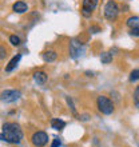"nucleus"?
<instances>
[{
    "label": "nucleus",
    "instance_id": "7",
    "mask_svg": "<svg viewBox=\"0 0 139 147\" xmlns=\"http://www.w3.org/2000/svg\"><path fill=\"white\" fill-rule=\"evenodd\" d=\"M80 47H82V43H79L75 39L70 43V55H71V58L75 59L80 55Z\"/></svg>",
    "mask_w": 139,
    "mask_h": 147
},
{
    "label": "nucleus",
    "instance_id": "14",
    "mask_svg": "<svg viewBox=\"0 0 139 147\" xmlns=\"http://www.w3.org/2000/svg\"><path fill=\"white\" fill-rule=\"evenodd\" d=\"M101 62L103 64H110L112 62V55L110 52H102L101 54Z\"/></svg>",
    "mask_w": 139,
    "mask_h": 147
},
{
    "label": "nucleus",
    "instance_id": "21",
    "mask_svg": "<svg viewBox=\"0 0 139 147\" xmlns=\"http://www.w3.org/2000/svg\"><path fill=\"white\" fill-rule=\"evenodd\" d=\"M60 146H62V140L59 139V138H54L51 147H60Z\"/></svg>",
    "mask_w": 139,
    "mask_h": 147
},
{
    "label": "nucleus",
    "instance_id": "10",
    "mask_svg": "<svg viewBox=\"0 0 139 147\" xmlns=\"http://www.w3.org/2000/svg\"><path fill=\"white\" fill-rule=\"evenodd\" d=\"M42 58L43 60L46 63H52L58 59V52L55 50H48V51H44L42 54Z\"/></svg>",
    "mask_w": 139,
    "mask_h": 147
},
{
    "label": "nucleus",
    "instance_id": "8",
    "mask_svg": "<svg viewBox=\"0 0 139 147\" xmlns=\"http://www.w3.org/2000/svg\"><path fill=\"white\" fill-rule=\"evenodd\" d=\"M12 11L15 12V13H26V12L28 11V4L26 3V1L19 0V1L13 3V5H12Z\"/></svg>",
    "mask_w": 139,
    "mask_h": 147
},
{
    "label": "nucleus",
    "instance_id": "6",
    "mask_svg": "<svg viewBox=\"0 0 139 147\" xmlns=\"http://www.w3.org/2000/svg\"><path fill=\"white\" fill-rule=\"evenodd\" d=\"M31 142L35 147H44L48 143V134L46 131H36L32 134Z\"/></svg>",
    "mask_w": 139,
    "mask_h": 147
},
{
    "label": "nucleus",
    "instance_id": "15",
    "mask_svg": "<svg viewBox=\"0 0 139 147\" xmlns=\"http://www.w3.org/2000/svg\"><path fill=\"white\" fill-rule=\"evenodd\" d=\"M66 102H67V105H68L70 110H71V112H72L75 116H78V112H76V109H75V105H74V100H72V98H70V96H66Z\"/></svg>",
    "mask_w": 139,
    "mask_h": 147
},
{
    "label": "nucleus",
    "instance_id": "3",
    "mask_svg": "<svg viewBox=\"0 0 139 147\" xmlns=\"http://www.w3.org/2000/svg\"><path fill=\"white\" fill-rule=\"evenodd\" d=\"M119 5L116 4V1L114 0H108L106 5H104V18L108 20V22H114V20L118 18L119 15Z\"/></svg>",
    "mask_w": 139,
    "mask_h": 147
},
{
    "label": "nucleus",
    "instance_id": "18",
    "mask_svg": "<svg viewBox=\"0 0 139 147\" xmlns=\"http://www.w3.org/2000/svg\"><path fill=\"white\" fill-rule=\"evenodd\" d=\"M134 105H135V107L139 109V86L135 88V91H134Z\"/></svg>",
    "mask_w": 139,
    "mask_h": 147
},
{
    "label": "nucleus",
    "instance_id": "5",
    "mask_svg": "<svg viewBox=\"0 0 139 147\" xmlns=\"http://www.w3.org/2000/svg\"><path fill=\"white\" fill-rule=\"evenodd\" d=\"M99 0H82V16L83 18H91L94 13V9L96 8Z\"/></svg>",
    "mask_w": 139,
    "mask_h": 147
},
{
    "label": "nucleus",
    "instance_id": "19",
    "mask_svg": "<svg viewBox=\"0 0 139 147\" xmlns=\"http://www.w3.org/2000/svg\"><path fill=\"white\" fill-rule=\"evenodd\" d=\"M5 56H7V50H5V47L0 46V60L5 59Z\"/></svg>",
    "mask_w": 139,
    "mask_h": 147
},
{
    "label": "nucleus",
    "instance_id": "17",
    "mask_svg": "<svg viewBox=\"0 0 139 147\" xmlns=\"http://www.w3.org/2000/svg\"><path fill=\"white\" fill-rule=\"evenodd\" d=\"M136 80H139V70H132L130 72V82L134 83Z\"/></svg>",
    "mask_w": 139,
    "mask_h": 147
},
{
    "label": "nucleus",
    "instance_id": "20",
    "mask_svg": "<svg viewBox=\"0 0 139 147\" xmlns=\"http://www.w3.org/2000/svg\"><path fill=\"white\" fill-rule=\"evenodd\" d=\"M130 35H131V36H135V38H139V27L130 28Z\"/></svg>",
    "mask_w": 139,
    "mask_h": 147
},
{
    "label": "nucleus",
    "instance_id": "9",
    "mask_svg": "<svg viewBox=\"0 0 139 147\" xmlns=\"http://www.w3.org/2000/svg\"><path fill=\"white\" fill-rule=\"evenodd\" d=\"M32 78H34V80L38 84H46L47 80H48V75H47L44 71H35Z\"/></svg>",
    "mask_w": 139,
    "mask_h": 147
},
{
    "label": "nucleus",
    "instance_id": "1",
    "mask_svg": "<svg viewBox=\"0 0 139 147\" xmlns=\"http://www.w3.org/2000/svg\"><path fill=\"white\" fill-rule=\"evenodd\" d=\"M23 130L15 122H7L3 124L1 132H0V140H4L11 144H19L23 139Z\"/></svg>",
    "mask_w": 139,
    "mask_h": 147
},
{
    "label": "nucleus",
    "instance_id": "11",
    "mask_svg": "<svg viewBox=\"0 0 139 147\" xmlns=\"http://www.w3.org/2000/svg\"><path fill=\"white\" fill-rule=\"evenodd\" d=\"M20 59H22V55H20V54L15 55V56H13V58H12L11 60H9V63H8L7 66H5V71H7V72H11L12 70H15L16 66L19 64Z\"/></svg>",
    "mask_w": 139,
    "mask_h": 147
},
{
    "label": "nucleus",
    "instance_id": "12",
    "mask_svg": "<svg viewBox=\"0 0 139 147\" xmlns=\"http://www.w3.org/2000/svg\"><path fill=\"white\" fill-rule=\"evenodd\" d=\"M51 127L56 130V131H62L63 128L66 127V122L62 119H59V118H55V119L51 120Z\"/></svg>",
    "mask_w": 139,
    "mask_h": 147
},
{
    "label": "nucleus",
    "instance_id": "23",
    "mask_svg": "<svg viewBox=\"0 0 139 147\" xmlns=\"http://www.w3.org/2000/svg\"><path fill=\"white\" fill-rule=\"evenodd\" d=\"M86 74H87V76H94V74H92V72H90V71H87Z\"/></svg>",
    "mask_w": 139,
    "mask_h": 147
},
{
    "label": "nucleus",
    "instance_id": "2",
    "mask_svg": "<svg viewBox=\"0 0 139 147\" xmlns=\"http://www.w3.org/2000/svg\"><path fill=\"white\" fill-rule=\"evenodd\" d=\"M96 107L103 115H112L115 111L114 102L106 95H99L96 98Z\"/></svg>",
    "mask_w": 139,
    "mask_h": 147
},
{
    "label": "nucleus",
    "instance_id": "22",
    "mask_svg": "<svg viewBox=\"0 0 139 147\" xmlns=\"http://www.w3.org/2000/svg\"><path fill=\"white\" fill-rule=\"evenodd\" d=\"M91 34H98V32H101V27H98V26H91L88 30Z\"/></svg>",
    "mask_w": 139,
    "mask_h": 147
},
{
    "label": "nucleus",
    "instance_id": "16",
    "mask_svg": "<svg viewBox=\"0 0 139 147\" xmlns=\"http://www.w3.org/2000/svg\"><path fill=\"white\" fill-rule=\"evenodd\" d=\"M9 43H11L13 47H18L22 44V40H20L19 36H16V35H11L9 36Z\"/></svg>",
    "mask_w": 139,
    "mask_h": 147
},
{
    "label": "nucleus",
    "instance_id": "4",
    "mask_svg": "<svg viewBox=\"0 0 139 147\" xmlns=\"http://www.w3.org/2000/svg\"><path fill=\"white\" fill-rule=\"evenodd\" d=\"M22 98V92L19 90H4L0 94V100L4 103H15Z\"/></svg>",
    "mask_w": 139,
    "mask_h": 147
},
{
    "label": "nucleus",
    "instance_id": "13",
    "mask_svg": "<svg viewBox=\"0 0 139 147\" xmlns=\"http://www.w3.org/2000/svg\"><path fill=\"white\" fill-rule=\"evenodd\" d=\"M126 26H127L128 28L139 27V18L138 16H130V18L126 20Z\"/></svg>",
    "mask_w": 139,
    "mask_h": 147
}]
</instances>
